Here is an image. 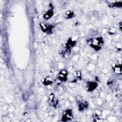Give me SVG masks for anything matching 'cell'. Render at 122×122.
I'll use <instances>...</instances> for the list:
<instances>
[{
  "label": "cell",
  "instance_id": "6da1fadb",
  "mask_svg": "<svg viewBox=\"0 0 122 122\" xmlns=\"http://www.w3.org/2000/svg\"><path fill=\"white\" fill-rule=\"evenodd\" d=\"M90 45L95 50H100L103 44V40L102 37H98L93 38L90 41Z\"/></svg>",
  "mask_w": 122,
  "mask_h": 122
},
{
  "label": "cell",
  "instance_id": "7a4b0ae2",
  "mask_svg": "<svg viewBox=\"0 0 122 122\" xmlns=\"http://www.w3.org/2000/svg\"><path fill=\"white\" fill-rule=\"evenodd\" d=\"M39 25L42 31L47 34L52 33L54 28V26L53 25L45 23H41Z\"/></svg>",
  "mask_w": 122,
  "mask_h": 122
},
{
  "label": "cell",
  "instance_id": "3957f363",
  "mask_svg": "<svg viewBox=\"0 0 122 122\" xmlns=\"http://www.w3.org/2000/svg\"><path fill=\"white\" fill-rule=\"evenodd\" d=\"M73 118V112L70 109H67L65 110L62 115V121L68 122L71 120Z\"/></svg>",
  "mask_w": 122,
  "mask_h": 122
},
{
  "label": "cell",
  "instance_id": "277c9868",
  "mask_svg": "<svg viewBox=\"0 0 122 122\" xmlns=\"http://www.w3.org/2000/svg\"><path fill=\"white\" fill-rule=\"evenodd\" d=\"M68 73L66 70H62L59 73L58 78L61 82H64L68 79Z\"/></svg>",
  "mask_w": 122,
  "mask_h": 122
},
{
  "label": "cell",
  "instance_id": "5b68a950",
  "mask_svg": "<svg viewBox=\"0 0 122 122\" xmlns=\"http://www.w3.org/2000/svg\"><path fill=\"white\" fill-rule=\"evenodd\" d=\"M87 90L88 92L93 91L98 86V83L96 82H88L86 84Z\"/></svg>",
  "mask_w": 122,
  "mask_h": 122
},
{
  "label": "cell",
  "instance_id": "8992f818",
  "mask_svg": "<svg viewBox=\"0 0 122 122\" xmlns=\"http://www.w3.org/2000/svg\"><path fill=\"white\" fill-rule=\"evenodd\" d=\"M54 12L53 10V9H50L49 10L47 11V12L44 14V15L43 16V18L45 20H48L50 19H51L53 16L54 15Z\"/></svg>",
  "mask_w": 122,
  "mask_h": 122
},
{
  "label": "cell",
  "instance_id": "52a82bcc",
  "mask_svg": "<svg viewBox=\"0 0 122 122\" xmlns=\"http://www.w3.org/2000/svg\"><path fill=\"white\" fill-rule=\"evenodd\" d=\"M76 44V41L73 40L72 38H69L66 44V47L67 50H71V48H72L73 47H74Z\"/></svg>",
  "mask_w": 122,
  "mask_h": 122
},
{
  "label": "cell",
  "instance_id": "ba28073f",
  "mask_svg": "<svg viewBox=\"0 0 122 122\" xmlns=\"http://www.w3.org/2000/svg\"><path fill=\"white\" fill-rule=\"evenodd\" d=\"M53 83V80L51 77H47L43 81V84L46 86H49Z\"/></svg>",
  "mask_w": 122,
  "mask_h": 122
},
{
  "label": "cell",
  "instance_id": "9c48e42d",
  "mask_svg": "<svg viewBox=\"0 0 122 122\" xmlns=\"http://www.w3.org/2000/svg\"><path fill=\"white\" fill-rule=\"evenodd\" d=\"M75 16V14L73 11H69L65 14V18L66 19H71Z\"/></svg>",
  "mask_w": 122,
  "mask_h": 122
},
{
  "label": "cell",
  "instance_id": "30bf717a",
  "mask_svg": "<svg viewBox=\"0 0 122 122\" xmlns=\"http://www.w3.org/2000/svg\"><path fill=\"white\" fill-rule=\"evenodd\" d=\"M121 66V64L117 65V64H114V65H113V70L115 73L117 74H121L122 73Z\"/></svg>",
  "mask_w": 122,
  "mask_h": 122
},
{
  "label": "cell",
  "instance_id": "8fae6325",
  "mask_svg": "<svg viewBox=\"0 0 122 122\" xmlns=\"http://www.w3.org/2000/svg\"><path fill=\"white\" fill-rule=\"evenodd\" d=\"M122 6V2L121 1L118 2H116L114 3L113 4H111L109 6L111 7H121Z\"/></svg>",
  "mask_w": 122,
  "mask_h": 122
},
{
  "label": "cell",
  "instance_id": "7c38bea8",
  "mask_svg": "<svg viewBox=\"0 0 122 122\" xmlns=\"http://www.w3.org/2000/svg\"><path fill=\"white\" fill-rule=\"evenodd\" d=\"M88 107V104L87 103H83V102H81L79 105V110L80 111H83V110L85 108Z\"/></svg>",
  "mask_w": 122,
  "mask_h": 122
},
{
  "label": "cell",
  "instance_id": "4fadbf2b",
  "mask_svg": "<svg viewBox=\"0 0 122 122\" xmlns=\"http://www.w3.org/2000/svg\"><path fill=\"white\" fill-rule=\"evenodd\" d=\"M95 115H96L97 116H100L102 114V112L100 110L97 109L95 111Z\"/></svg>",
  "mask_w": 122,
  "mask_h": 122
},
{
  "label": "cell",
  "instance_id": "5bb4252c",
  "mask_svg": "<svg viewBox=\"0 0 122 122\" xmlns=\"http://www.w3.org/2000/svg\"><path fill=\"white\" fill-rule=\"evenodd\" d=\"M116 32V29L114 28H112L109 30V34H113Z\"/></svg>",
  "mask_w": 122,
  "mask_h": 122
},
{
  "label": "cell",
  "instance_id": "9a60e30c",
  "mask_svg": "<svg viewBox=\"0 0 122 122\" xmlns=\"http://www.w3.org/2000/svg\"><path fill=\"white\" fill-rule=\"evenodd\" d=\"M54 94H51V95L49 97V101L51 102H53L54 101Z\"/></svg>",
  "mask_w": 122,
  "mask_h": 122
},
{
  "label": "cell",
  "instance_id": "2e32d148",
  "mask_svg": "<svg viewBox=\"0 0 122 122\" xmlns=\"http://www.w3.org/2000/svg\"><path fill=\"white\" fill-rule=\"evenodd\" d=\"M76 75L78 77L80 78L81 77V72L80 71H78L76 73Z\"/></svg>",
  "mask_w": 122,
  "mask_h": 122
}]
</instances>
